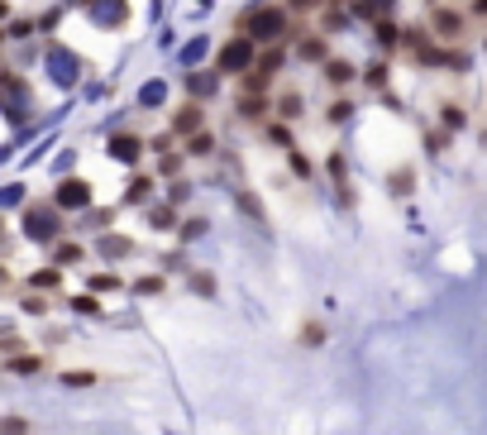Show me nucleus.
I'll list each match as a JSON object with an SVG mask.
<instances>
[{"label":"nucleus","instance_id":"13","mask_svg":"<svg viewBox=\"0 0 487 435\" xmlns=\"http://www.w3.org/2000/svg\"><path fill=\"white\" fill-rule=\"evenodd\" d=\"M148 196H153V178H129V192H125L129 206H143Z\"/></svg>","mask_w":487,"mask_h":435},{"label":"nucleus","instance_id":"20","mask_svg":"<svg viewBox=\"0 0 487 435\" xmlns=\"http://www.w3.org/2000/svg\"><path fill=\"white\" fill-rule=\"evenodd\" d=\"M287 163H292V178H306L311 182V173H315V163L301 153V148H287Z\"/></svg>","mask_w":487,"mask_h":435},{"label":"nucleus","instance_id":"16","mask_svg":"<svg viewBox=\"0 0 487 435\" xmlns=\"http://www.w3.org/2000/svg\"><path fill=\"white\" fill-rule=\"evenodd\" d=\"M129 249H134V244H129L125 235H106V240H101V254L111 258V263H115V258H125Z\"/></svg>","mask_w":487,"mask_h":435},{"label":"nucleus","instance_id":"39","mask_svg":"<svg viewBox=\"0 0 487 435\" xmlns=\"http://www.w3.org/2000/svg\"><path fill=\"white\" fill-rule=\"evenodd\" d=\"M473 10H478V15H487V0H478V5H473Z\"/></svg>","mask_w":487,"mask_h":435},{"label":"nucleus","instance_id":"27","mask_svg":"<svg viewBox=\"0 0 487 435\" xmlns=\"http://www.w3.org/2000/svg\"><path fill=\"white\" fill-rule=\"evenodd\" d=\"M325 168H330V178L339 182V187H349V163H344V153H330V163H325Z\"/></svg>","mask_w":487,"mask_h":435},{"label":"nucleus","instance_id":"8","mask_svg":"<svg viewBox=\"0 0 487 435\" xmlns=\"http://www.w3.org/2000/svg\"><path fill=\"white\" fill-rule=\"evenodd\" d=\"M354 77H359V67L344 63V58H330V63H325V81H330V86H349Z\"/></svg>","mask_w":487,"mask_h":435},{"label":"nucleus","instance_id":"4","mask_svg":"<svg viewBox=\"0 0 487 435\" xmlns=\"http://www.w3.org/2000/svg\"><path fill=\"white\" fill-rule=\"evenodd\" d=\"M201 125H205V111L191 101V106H182V111L173 115V134H182V139H191V134H201Z\"/></svg>","mask_w":487,"mask_h":435},{"label":"nucleus","instance_id":"18","mask_svg":"<svg viewBox=\"0 0 487 435\" xmlns=\"http://www.w3.org/2000/svg\"><path fill=\"white\" fill-rule=\"evenodd\" d=\"M301 111H306V106H301L297 91H282V96H277V115H282V120H301Z\"/></svg>","mask_w":487,"mask_h":435},{"label":"nucleus","instance_id":"5","mask_svg":"<svg viewBox=\"0 0 487 435\" xmlns=\"http://www.w3.org/2000/svg\"><path fill=\"white\" fill-rule=\"evenodd\" d=\"M267 106H272L267 96H253V91H244V96H239V120H253V125H267Z\"/></svg>","mask_w":487,"mask_h":435},{"label":"nucleus","instance_id":"30","mask_svg":"<svg viewBox=\"0 0 487 435\" xmlns=\"http://www.w3.org/2000/svg\"><path fill=\"white\" fill-rule=\"evenodd\" d=\"M29 282H34V287H58V282H63V273H58V263H53V268H39Z\"/></svg>","mask_w":487,"mask_h":435},{"label":"nucleus","instance_id":"29","mask_svg":"<svg viewBox=\"0 0 487 435\" xmlns=\"http://www.w3.org/2000/svg\"><path fill=\"white\" fill-rule=\"evenodd\" d=\"M449 134H454V129H430V134H425V148H430V153H444V148H449Z\"/></svg>","mask_w":487,"mask_h":435},{"label":"nucleus","instance_id":"17","mask_svg":"<svg viewBox=\"0 0 487 435\" xmlns=\"http://www.w3.org/2000/svg\"><path fill=\"white\" fill-rule=\"evenodd\" d=\"M134 292H139V297H163V292H168V277H163V273H148V277L134 282Z\"/></svg>","mask_w":487,"mask_h":435},{"label":"nucleus","instance_id":"23","mask_svg":"<svg viewBox=\"0 0 487 435\" xmlns=\"http://www.w3.org/2000/svg\"><path fill=\"white\" fill-rule=\"evenodd\" d=\"M301 58H306V63H330V58H325V39H320V34L306 39V44H301Z\"/></svg>","mask_w":487,"mask_h":435},{"label":"nucleus","instance_id":"32","mask_svg":"<svg viewBox=\"0 0 487 435\" xmlns=\"http://www.w3.org/2000/svg\"><path fill=\"white\" fill-rule=\"evenodd\" d=\"M158 173H163V178H177V173H182V153H163Z\"/></svg>","mask_w":487,"mask_h":435},{"label":"nucleus","instance_id":"34","mask_svg":"<svg viewBox=\"0 0 487 435\" xmlns=\"http://www.w3.org/2000/svg\"><path fill=\"white\" fill-rule=\"evenodd\" d=\"M19 307L29 311V316H43V311H48V297H24V302H19Z\"/></svg>","mask_w":487,"mask_h":435},{"label":"nucleus","instance_id":"9","mask_svg":"<svg viewBox=\"0 0 487 435\" xmlns=\"http://www.w3.org/2000/svg\"><path fill=\"white\" fill-rule=\"evenodd\" d=\"M111 158L134 163V158H139V139H134V134H115V139H111Z\"/></svg>","mask_w":487,"mask_h":435},{"label":"nucleus","instance_id":"24","mask_svg":"<svg viewBox=\"0 0 487 435\" xmlns=\"http://www.w3.org/2000/svg\"><path fill=\"white\" fill-rule=\"evenodd\" d=\"M120 287H125V277H120V273H96L91 277V292H120Z\"/></svg>","mask_w":487,"mask_h":435},{"label":"nucleus","instance_id":"40","mask_svg":"<svg viewBox=\"0 0 487 435\" xmlns=\"http://www.w3.org/2000/svg\"><path fill=\"white\" fill-rule=\"evenodd\" d=\"M72 5H77V0H72Z\"/></svg>","mask_w":487,"mask_h":435},{"label":"nucleus","instance_id":"6","mask_svg":"<svg viewBox=\"0 0 487 435\" xmlns=\"http://www.w3.org/2000/svg\"><path fill=\"white\" fill-rule=\"evenodd\" d=\"M48 359L43 354H10L5 359V373H19V378H34V373H43Z\"/></svg>","mask_w":487,"mask_h":435},{"label":"nucleus","instance_id":"33","mask_svg":"<svg viewBox=\"0 0 487 435\" xmlns=\"http://www.w3.org/2000/svg\"><path fill=\"white\" fill-rule=\"evenodd\" d=\"M63 378H67L72 387H91V383H96V373H91V369H72V373H63Z\"/></svg>","mask_w":487,"mask_h":435},{"label":"nucleus","instance_id":"35","mask_svg":"<svg viewBox=\"0 0 487 435\" xmlns=\"http://www.w3.org/2000/svg\"><path fill=\"white\" fill-rule=\"evenodd\" d=\"M72 307L86 311V316H101V302H96V297H72Z\"/></svg>","mask_w":487,"mask_h":435},{"label":"nucleus","instance_id":"38","mask_svg":"<svg viewBox=\"0 0 487 435\" xmlns=\"http://www.w3.org/2000/svg\"><path fill=\"white\" fill-rule=\"evenodd\" d=\"M287 5H292V10H315L320 0H287Z\"/></svg>","mask_w":487,"mask_h":435},{"label":"nucleus","instance_id":"37","mask_svg":"<svg viewBox=\"0 0 487 435\" xmlns=\"http://www.w3.org/2000/svg\"><path fill=\"white\" fill-rule=\"evenodd\" d=\"M10 354H24V339H19V335H5V359H10Z\"/></svg>","mask_w":487,"mask_h":435},{"label":"nucleus","instance_id":"22","mask_svg":"<svg viewBox=\"0 0 487 435\" xmlns=\"http://www.w3.org/2000/svg\"><path fill=\"white\" fill-rule=\"evenodd\" d=\"M148 220H153V230H173L177 225V210L173 206H148Z\"/></svg>","mask_w":487,"mask_h":435},{"label":"nucleus","instance_id":"25","mask_svg":"<svg viewBox=\"0 0 487 435\" xmlns=\"http://www.w3.org/2000/svg\"><path fill=\"white\" fill-rule=\"evenodd\" d=\"M187 287H196L201 297H215V273H187Z\"/></svg>","mask_w":487,"mask_h":435},{"label":"nucleus","instance_id":"10","mask_svg":"<svg viewBox=\"0 0 487 435\" xmlns=\"http://www.w3.org/2000/svg\"><path fill=\"white\" fill-rule=\"evenodd\" d=\"M81 258H86V249H81V244H53V263H58V268H72V263H81Z\"/></svg>","mask_w":487,"mask_h":435},{"label":"nucleus","instance_id":"3","mask_svg":"<svg viewBox=\"0 0 487 435\" xmlns=\"http://www.w3.org/2000/svg\"><path fill=\"white\" fill-rule=\"evenodd\" d=\"M53 201H58L63 210H81V206H91V187H86L81 178H67L63 187H58V196H53Z\"/></svg>","mask_w":487,"mask_h":435},{"label":"nucleus","instance_id":"1","mask_svg":"<svg viewBox=\"0 0 487 435\" xmlns=\"http://www.w3.org/2000/svg\"><path fill=\"white\" fill-rule=\"evenodd\" d=\"M239 34H249L253 44H282V34H287V10H282V5L253 10V15L239 19Z\"/></svg>","mask_w":487,"mask_h":435},{"label":"nucleus","instance_id":"12","mask_svg":"<svg viewBox=\"0 0 487 435\" xmlns=\"http://www.w3.org/2000/svg\"><path fill=\"white\" fill-rule=\"evenodd\" d=\"M444 111H440V120H444V129H463L468 125V111L458 106V101H440Z\"/></svg>","mask_w":487,"mask_h":435},{"label":"nucleus","instance_id":"31","mask_svg":"<svg viewBox=\"0 0 487 435\" xmlns=\"http://www.w3.org/2000/svg\"><path fill=\"white\" fill-rule=\"evenodd\" d=\"M363 81H368V86H377V91H382V86H387V63H373V67H368V72H363Z\"/></svg>","mask_w":487,"mask_h":435},{"label":"nucleus","instance_id":"19","mask_svg":"<svg viewBox=\"0 0 487 435\" xmlns=\"http://www.w3.org/2000/svg\"><path fill=\"white\" fill-rule=\"evenodd\" d=\"M387 187H392V196H411V187H416V173H411V168H396L392 178H387Z\"/></svg>","mask_w":487,"mask_h":435},{"label":"nucleus","instance_id":"11","mask_svg":"<svg viewBox=\"0 0 487 435\" xmlns=\"http://www.w3.org/2000/svg\"><path fill=\"white\" fill-rule=\"evenodd\" d=\"M182 148H187L191 158H210V153H215V134H205V129H201V134H191Z\"/></svg>","mask_w":487,"mask_h":435},{"label":"nucleus","instance_id":"26","mask_svg":"<svg viewBox=\"0 0 487 435\" xmlns=\"http://www.w3.org/2000/svg\"><path fill=\"white\" fill-rule=\"evenodd\" d=\"M239 210H244L249 220H263V201H258L253 192H239Z\"/></svg>","mask_w":487,"mask_h":435},{"label":"nucleus","instance_id":"14","mask_svg":"<svg viewBox=\"0 0 487 435\" xmlns=\"http://www.w3.org/2000/svg\"><path fill=\"white\" fill-rule=\"evenodd\" d=\"M263 134H267V139H272L277 148H297V139H292V129H287L282 120H267V125H263Z\"/></svg>","mask_w":487,"mask_h":435},{"label":"nucleus","instance_id":"7","mask_svg":"<svg viewBox=\"0 0 487 435\" xmlns=\"http://www.w3.org/2000/svg\"><path fill=\"white\" fill-rule=\"evenodd\" d=\"M430 29L440 34V39H458V34H463V15H454V10H435V15H430Z\"/></svg>","mask_w":487,"mask_h":435},{"label":"nucleus","instance_id":"21","mask_svg":"<svg viewBox=\"0 0 487 435\" xmlns=\"http://www.w3.org/2000/svg\"><path fill=\"white\" fill-rule=\"evenodd\" d=\"M373 29H377V44H382V48H396V44H401V34H396L401 24H392V19H377Z\"/></svg>","mask_w":487,"mask_h":435},{"label":"nucleus","instance_id":"15","mask_svg":"<svg viewBox=\"0 0 487 435\" xmlns=\"http://www.w3.org/2000/svg\"><path fill=\"white\" fill-rule=\"evenodd\" d=\"M297 339H301V344H311V349H320V344H325V325H320V321H301Z\"/></svg>","mask_w":487,"mask_h":435},{"label":"nucleus","instance_id":"28","mask_svg":"<svg viewBox=\"0 0 487 435\" xmlns=\"http://www.w3.org/2000/svg\"><path fill=\"white\" fill-rule=\"evenodd\" d=\"M349 115H354V106H349V96H339V101L330 106V111H325V120H330V125H344Z\"/></svg>","mask_w":487,"mask_h":435},{"label":"nucleus","instance_id":"2","mask_svg":"<svg viewBox=\"0 0 487 435\" xmlns=\"http://www.w3.org/2000/svg\"><path fill=\"white\" fill-rule=\"evenodd\" d=\"M215 63H220V72H244V67H253V63H258V53H253V39H249V34L230 39V44L220 48V58H215Z\"/></svg>","mask_w":487,"mask_h":435},{"label":"nucleus","instance_id":"36","mask_svg":"<svg viewBox=\"0 0 487 435\" xmlns=\"http://www.w3.org/2000/svg\"><path fill=\"white\" fill-rule=\"evenodd\" d=\"M0 431H5V435H24V431H29V421H24V416H5Z\"/></svg>","mask_w":487,"mask_h":435}]
</instances>
